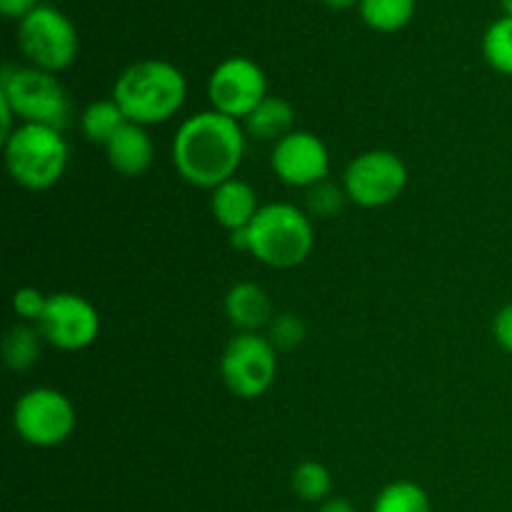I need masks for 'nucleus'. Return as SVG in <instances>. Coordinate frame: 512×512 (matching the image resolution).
Listing matches in <instances>:
<instances>
[{
  "mask_svg": "<svg viewBox=\"0 0 512 512\" xmlns=\"http://www.w3.org/2000/svg\"><path fill=\"white\" fill-rule=\"evenodd\" d=\"M188 98V80L183 70L168 60H140L128 65L113 85V100L130 123L143 128L165 123L183 108Z\"/></svg>",
  "mask_w": 512,
  "mask_h": 512,
  "instance_id": "7ed1b4c3",
  "label": "nucleus"
},
{
  "mask_svg": "<svg viewBox=\"0 0 512 512\" xmlns=\"http://www.w3.org/2000/svg\"><path fill=\"white\" fill-rule=\"evenodd\" d=\"M223 383L235 398L255 400L270 390L278 375V350L265 335L238 333L220 358Z\"/></svg>",
  "mask_w": 512,
  "mask_h": 512,
  "instance_id": "6e6552de",
  "label": "nucleus"
},
{
  "mask_svg": "<svg viewBox=\"0 0 512 512\" xmlns=\"http://www.w3.org/2000/svg\"><path fill=\"white\" fill-rule=\"evenodd\" d=\"M230 243L268 268H298L315 248L313 220L298 205L268 203L258 210L248 228L230 233Z\"/></svg>",
  "mask_w": 512,
  "mask_h": 512,
  "instance_id": "f03ea898",
  "label": "nucleus"
},
{
  "mask_svg": "<svg viewBox=\"0 0 512 512\" xmlns=\"http://www.w3.org/2000/svg\"><path fill=\"white\" fill-rule=\"evenodd\" d=\"M318 512H358V508H355L350 500L345 498H333V500H325L323 505H320Z\"/></svg>",
  "mask_w": 512,
  "mask_h": 512,
  "instance_id": "cd10ccee",
  "label": "nucleus"
},
{
  "mask_svg": "<svg viewBox=\"0 0 512 512\" xmlns=\"http://www.w3.org/2000/svg\"><path fill=\"white\" fill-rule=\"evenodd\" d=\"M38 5V0H0V13H3L5 18L23 20L25 15L33 13Z\"/></svg>",
  "mask_w": 512,
  "mask_h": 512,
  "instance_id": "bb28decb",
  "label": "nucleus"
},
{
  "mask_svg": "<svg viewBox=\"0 0 512 512\" xmlns=\"http://www.w3.org/2000/svg\"><path fill=\"white\" fill-rule=\"evenodd\" d=\"M225 315L240 333H258L273 323V300L258 283H238L225 295Z\"/></svg>",
  "mask_w": 512,
  "mask_h": 512,
  "instance_id": "2eb2a0df",
  "label": "nucleus"
},
{
  "mask_svg": "<svg viewBox=\"0 0 512 512\" xmlns=\"http://www.w3.org/2000/svg\"><path fill=\"white\" fill-rule=\"evenodd\" d=\"M273 173L290 188H313L328 180L330 153L323 140L310 130H293L273 145Z\"/></svg>",
  "mask_w": 512,
  "mask_h": 512,
  "instance_id": "f8f14e48",
  "label": "nucleus"
},
{
  "mask_svg": "<svg viewBox=\"0 0 512 512\" xmlns=\"http://www.w3.org/2000/svg\"><path fill=\"white\" fill-rule=\"evenodd\" d=\"M18 43L33 68L53 75L70 68L80 48L78 30L68 15L48 3H40L33 13L20 20Z\"/></svg>",
  "mask_w": 512,
  "mask_h": 512,
  "instance_id": "423d86ee",
  "label": "nucleus"
},
{
  "mask_svg": "<svg viewBox=\"0 0 512 512\" xmlns=\"http://www.w3.org/2000/svg\"><path fill=\"white\" fill-rule=\"evenodd\" d=\"M38 330L45 343L65 353L90 348L100 333V315L90 300L78 293H55L48 298Z\"/></svg>",
  "mask_w": 512,
  "mask_h": 512,
  "instance_id": "9b49d317",
  "label": "nucleus"
},
{
  "mask_svg": "<svg viewBox=\"0 0 512 512\" xmlns=\"http://www.w3.org/2000/svg\"><path fill=\"white\" fill-rule=\"evenodd\" d=\"M345 200H348L345 188H338V185L323 180V183L308 188V195H305V208H308L310 218L328 220V218H335V215L343 210Z\"/></svg>",
  "mask_w": 512,
  "mask_h": 512,
  "instance_id": "5701e85b",
  "label": "nucleus"
},
{
  "mask_svg": "<svg viewBox=\"0 0 512 512\" xmlns=\"http://www.w3.org/2000/svg\"><path fill=\"white\" fill-rule=\"evenodd\" d=\"M260 208L263 205L258 203L255 190L240 178H230L228 183L210 190V210H213V218L225 230H230V233L248 228Z\"/></svg>",
  "mask_w": 512,
  "mask_h": 512,
  "instance_id": "4468645a",
  "label": "nucleus"
},
{
  "mask_svg": "<svg viewBox=\"0 0 512 512\" xmlns=\"http://www.w3.org/2000/svg\"><path fill=\"white\" fill-rule=\"evenodd\" d=\"M110 168L125 178H138L153 165L155 145L148 130L138 123H125L113 140L105 145Z\"/></svg>",
  "mask_w": 512,
  "mask_h": 512,
  "instance_id": "ddd939ff",
  "label": "nucleus"
},
{
  "mask_svg": "<svg viewBox=\"0 0 512 512\" xmlns=\"http://www.w3.org/2000/svg\"><path fill=\"white\" fill-rule=\"evenodd\" d=\"M343 188L350 203L360 208H385L408 188V168L403 158L390 150H368L350 160L343 175Z\"/></svg>",
  "mask_w": 512,
  "mask_h": 512,
  "instance_id": "1a4fd4ad",
  "label": "nucleus"
},
{
  "mask_svg": "<svg viewBox=\"0 0 512 512\" xmlns=\"http://www.w3.org/2000/svg\"><path fill=\"white\" fill-rule=\"evenodd\" d=\"M373 512H433L428 493L413 480L385 485L373 503Z\"/></svg>",
  "mask_w": 512,
  "mask_h": 512,
  "instance_id": "aec40b11",
  "label": "nucleus"
},
{
  "mask_svg": "<svg viewBox=\"0 0 512 512\" xmlns=\"http://www.w3.org/2000/svg\"><path fill=\"white\" fill-rule=\"evenodd\" d=\"M3 153L10 178L33 193H43L60 183L70 160L63 130L48 125L20 123L13 135L3 140Z\"/></svg>",
  "mask_w": 512,
  "mask_h": 512,
  "instance_id": "20e7f679",
  "label": "nucleus"
},
{
  "mask_svg": "<svg viewBox=\"0 0 512 512\" xmlns=\"http://www.w3.org/2000/svg\"><path fill=\"white\" fill-rule=\"evenodd\" d=\"M170 155L185 183L215 190L238 173L245 155V130L240 120L218 110L195 113L175 133Z\"/></svg>",
  "mask_w": 512,
  "mask_h": 512,
  "instance_id": "f257e3e1",
  "label": "nucleus"
},
{
  "mask_svg": "<svg viewBox=\"0 0 512 512\" xmlns=\"http://www.w3.org/2000/svg\"><path fill=\"white\" fill-rule=\"evenodd\" d=\"M125 123H130V120L125 118V113L120 110V105L115 103L113 98L90 103L88 108L83 110V118H80L85 138L95 145H103V148L118 135V130L123 128Z\"/></svg>",
  "mask_w": 512,
  "mask_h": 512,
  "instance_id": "a211bd4d",
  "label": "nucleus"
},
{
  "mask_svg": "<svg viewBox=\"0 0 512 512\" xmlns=\"http://www.w3.org/2000/svg\"><path fill=\"white\" fill-rule=\"evenodd\" d=\"M295 125V108L285 98L268 95L248 118L243 120L245 135L263 143H278L285 135L293 133Z\"/></svg>",
  "mask_w": 512,
  "mask_h": 512,
  "instance_id": "dca6fc26",
  "label": "nucleus"
},
{
  "mask_svg": "<svg viewBox=\"0 0 512 512\" xmlns=\"http://www.w3.org/2000/svg\"><path fill=\"white\" fill-rule=\"evenodd\" d=\"M290 488L305 503H325L333 490V475L318 460H303L290 475Z\"/></svg>",
  "mask_w": 512,
  "mask_h": 512,
  "instance_id": "412c9836",
  "label": "nucleus"
},
{
  "mask_svg": "<svg viewBox=\"0 0 512 512\" xmlns=\"http://www.w3.org/2000/svg\"><path fill=\"white\" fill-rule=\"evenodd\" d=\"M75 408L65 393L55 388H33L18 398L13 408V428L23 443L33 448H58L73 435Z\"/></svg>",
  "mask_w": 512,
  "mask_h": 512,
  "instance_id": "0eeeda50",
  "label": "nucleus"
},
{
  "mask_svg": "<svg viewBox=\"0 0 512 512\" xmlns=\"http://www.w3.org/2000/svg\"><path fill=\"white\" fill-rule=\"evenodd\" d=\"M493 338L498 340L500 348L512 355V303L498 310L493 320Z\"/></svg>",
  "mask_w": 512,
  "mask_h": 512,
  "instance_id": "a878e982",
  "label": "nucleus"
},
{
  "mask_svg": "<svg viewBox=\"0 0 512 512\" xmlns=\"http://www.w3.org/2000/svg\"><path fill=\"white\" fill-rule=\"evenodd\" d=\"M208 98L213 110L243 123L268 98V78L255 60L235 55L215 65L208 80Z\"/></svg>",
  "mask_w": 512,
  "mask_h": 512,
  "instance_id": "9d476101",
  "label": "nucleus"
},
{
  "mask_svg": "<svg viewBox=\"0 0 512 512\" xmlns=\"http://www.w3.org/2000/svg\"><path fill=\"white\" fill-rule=\"evenodd\" d=\"M500 5H503L505 15H508V18H512V0H500Z\"/></svg>",
  "mask_w": 512,
  "mask_h": 512,
  "instance_id": "c756f323",
  "label": "nucleus"
},
{
  "mask_svg": "<svg viewBox=\"0 0 512 512\" xmlns=\"http://www.w3.org/2000/svg\"><path fill=\"white\" fill-rule=\"evenodd\" d=\"M265 338L273 343L278 353H290V350L300 348L305 340V323L295 313H280L275 315L273 323L268 325V335Z\"/></svg>",
  "mask_w": 512,
  "mask_h": 512,
  "instance_id": "b1692460",
  "label": "nucleus"
},
{
  "mask_svg": "<svg viewBox=\"0 0 512 512\" xmlns=\"http://www.w3.org/2000/svg\"><path fill=\"white\" fill-rule=\"evenodd\" d=\"M0 98L8 100L20 123L63 130L70 120V98L60 80L33 65H5L0 75Z\"/></svg>",
  "mask_w": 512,
  "mask_h": 512,
  "instance_id": "39448f33",
  "label": "nucleus"
},
{
  "mask_svg": "<svg viewBox=\"0 0 512 512\" xmlns=\"http://www.w3.org/2000/svg\"><path fill=\"white\" fill-rule=\"evenodd\" d=\"M360 18L378 33H395L415 15V0H360Z\"/></svg>",
  "mask_w": 512,
  "mask_h": 512,
  "instance_id": "6ab92c4d",
  "label": "nucleus"
},
{
  "mask_svg": "<svg viewBox=\"0 0 512 512\" xmlns=\"http://www.w3.org/2000/svg\"><path fill=\"white\" fill-rule=\"evenodd\" d=\"M323 3L333 10H348L353 8L355 3H360V0H323Z\"/></svg>",
  "mask_w": 512,
  "mask_h": 512,
  "instance_id": "c85d7f7f",
  "label": "nucleus"
},
{
  "mask_svg": "<svg viewBox=\"0 0 512 512\" xmlns=\"http://www.w3.org/2000/svg\"><path fill=\"white\" fill-rule=\"evenodd\" d=\"M48 298L50 295H45L43 290L25 285V288H18L13 293V313L18 315L20 323L38 325V320L45 313V305H48Z\"/></svg>",
  "mask_w": 512,
  "mask_h": 512,
  "instance_id": "393cba45",
  "label": "nucleus"
},
{
  "mask_svg": "<svg viewBox=\"0 0 512 512\" xmlns=\"http://www.w3.org/2000/svg\"><path fill=\"white\" fill-rule=\"evenodd\" d=\"M483 55L500 75H512V18L503 15L483 35Z\"/></svg>",
  "mask_w": 512,
  "mask_h": 512,
  "instance_id": "4be33fe9",
  "label": "nucleus"
},
{
  "mask_svg": "<svg viewBox=\"0 0 512 512\" xmlns=\"http://www.w3.org/2000/svg\"><path fill=\"white\" fill-rule=\"evenodd\" d=\"M43 353V335L38 325L15 323L3 338V363L13 373H28Z\"/></svg>",
  "mask_w": 512,
  "mask_h": 512,
  "instance_id": "f3484780",
  "label": "nucleus"
}]
</instances>
